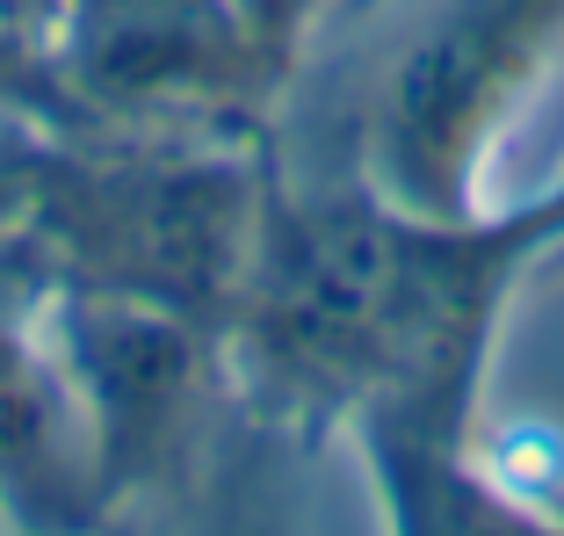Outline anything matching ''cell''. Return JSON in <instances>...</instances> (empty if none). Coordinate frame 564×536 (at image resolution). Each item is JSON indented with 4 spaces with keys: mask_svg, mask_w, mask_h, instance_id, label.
Segmentation results:
<instances>
[{
    "mask_svg": "<svg viewBox=\"0 0 564 536\" xmlns=\"http://www.w3.org/2000/svg\"><path fill=\"white\" fill-rule=\"evenodd\" d=\"M268 196L253 160L225 146L174 152H51L22 160V218L15 233L44 254L51 283L109 290L160 312H182L232 334L261 254Z\"/></svg>",
    "mask_w": 564,
    "mask_h": 536,
    "instance_id": "cell-1",
    "label": "cell"
},
{
    "mask_svg": "<svg viewBox=\"0 0 564 536\" xmlns=\"http://www.w3.org/2000/svg\"><path fill=\"white\" fill-rule=\"evenodd\" d=\"M557 36L564 0H448L383 81L369 182L434 218H470V182Z\"/></svg>",
    "mask_w": 564,
    "mask_h": 536,
    "instance_id": "cell-2",
    "label": "cell"
},
{
    "mask_svg": "<svg viewBox=\"0 0 564 536\" xmlns=\"http://www.w3.org/2000/svg\"><path fill=\"white\" fill-rule=\"evenodd\" d=\"M51 290L58 298L44 304V334L66 355L73 385L87 399L101 479H109V501L123 507L138 486L166 479V464H182L203 420L217 334L182 312H160V304L109 298V290Z\"/></svg>",
    "mask_w": 564,
    "mask_h": 536,
    "instance_id": "cell-3",
    "label": "cell"
},
{
    "mask_svg": "<svg viewBox=\"0 0 564 536\" xmlns=\"http://www.w3.org/2000/svg\"><path fill=\"white\" fill-rule=\"evenodd\" d=\"M51 73L73 109L152 117V109L239 101L275 66L232 0H80Z\"/></svg>",
    "mask_w": 564,
    "mask_h": 536,
    "instance_id": "cell-4",
    "label": "cell"
},
{
    "mask_svg": "<svg viewBox=\"0 0 564 536\" xmlns=\"http://www.w3.org/2000/svg\"><path fill=\"white\" fill-rule=\"evenodd\" d=\"M109 507L95 420L66 355L0 304V515L15 536H87Z\"/></svg>",
    "mask_w": 564,
    "mask_h": 536,
    "instance_id": "cell-5",
    "label": "cell"
},
{
    "mask_svg": "<svg viewBox=\"0 0 564 536\" xmlns=\"http://www.w3.org/2000/svg\"><path fill=\"white\" fill-rule=\"evenodd\" d=\"M369 464H377L391 536H564L557 515L514 501L470 471L464 436H405V428H369Z\"/></svg>",
    "mask_w": 564,
    "mask_h": 536,
    "instance_id": "cell-6",
    "label": "cell"
},
{
    "mask_svg": "<svg viewBox=\"0 0 564 536\" xmlns=\"http://www.w3.org/2000/svg\"><path fill=\"white\" fill-rule=\"evenodd\" d=\"M15 218H22V160L0 152V233H15Z\"/></svg>",
    "mask_w": 564,
    "mask_h": 536,
    "instance_id": "cell-7",
    "label": "cell"
},
{
    "mask_svg": "<svg viewBox=\"0 0 564 536\" xmlns=\"http://www.w3.org/2000/svg\"><path fill=\"white\" fill-rule=\"evenodd\" d=\"M232 536H290V529H232Z\"/></svg>",
    "mask_w": 564,
    "mask_h": 536,
    "instance_id": "cell-8",
    "label": "cell"
},
{
    "mask_svg": "<svg viewBox=\"0 0 564 536\" xmlns=\"http://www.w3.org/2000/svg\"><path fill=\"white\" fill-rule=\"evenodd\" d=\"M0 152H8V146H0Z\"/></svg>",
    "mask_w": 564,
    "mask_h": 536,
    "instance_id": "cell-9",
    "label": "cell"
}]
</instances>
